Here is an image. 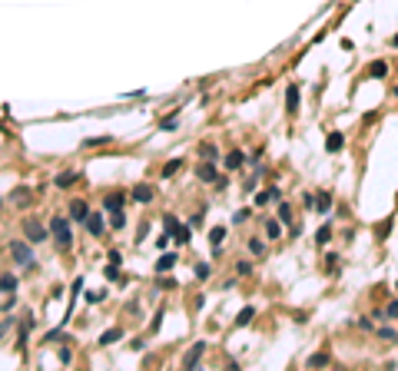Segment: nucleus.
Wrapping results in <instances>:
<instances>
[{
  "label": "nucleus",
  "mask_w": 398,
  "mask_h": 371,
  "mask_svg": "<svg viewBox=\"0 0 398 371\" xmlns=\"http://www.w3.org/2000/svg\"><path fill=\"white\" fill-rule=\"evenodd\" d=\"M249 252H252V255H262V252H265V242L262 239H249Z\"/></svg>",
  "instance_id": "29"
},
{
  "label": "nucleus",
  "mask_w": 398,
  "mask_h": 371,
  "mask_svg": "<svg viewBox=\"0 0 398 371\" xmlns=\"http://www.w3.org/2000/svg\"><path fill=\"white\" fill-rule=\"evenodd\" d=\"M23 232H27V242H30V245L50 239V226H40L37 219H27V222H23Z\"/></svg>",
  "instance_id": "2"
},
{
  "label": "nucleus",
  "mask_w": 398,
  "mask_h": 371,
  "mask_svg": "<svg viewBox=\"0 0 398 371\" xmlns=\"http://www.w3.org/2000/svg\"><path fill=\"white\" fill-rule=\"evenodd\" d=\"M17 288V278L13 275H0V292H13Z\"/></svg>",
  "instance_id": "24"
},
{
  "label": "nucleus",
  "mask_w": 398,
  "mask_h": 371,
  "mask_svg": "<svg viewBox=\"0 0 398 371\" xmlns=\"http://www.w3.org/2000/svg\"><path fill=\"white\" fill-rule=\"evenodd\" d=\"M243 163H246L243 153H229V156H226V169H239Z\"/></svg>",
  "instance_id": "20"
},
{
  "label": "nucleus",
  "mask_w": 398,
  "mask_h": 371,
  "mask_svg": "<svg viewBox=\"0 0 398 371\" xmlns=\"http://www.w3.org/2000/svg\"><path fill=\"white\" fill-rule=\"evenodd\" d=\"M179 166H183V159H173V163H166V166H163V176H173V173H179Z\"/></svg>",
  "instance_id": "30"
},
{
  "label": "nucleus",
  "mask_w": 398,
  "mask_h": 371,
  "mask_svg": "<svg viewBox=\"0 0 398 371\" xmlns=\"http://www.w3.org/2000/svg\"><path fill=\"white\" fill-rule=\"evenodd\" d=\"M159 130H166V133H173V130H176V116H173V120H163V123H159Z\"/></svg>",
  "instance_id": "34"
},
{
  "label": "nucleus",
  "mask_w": 398,
  "mask_h": 371,
  "mask_svg": "<svg viewBox=\"0 0 398 371\" xmlns=\"http://www.w3.org/2000/svg\"><path fill=\"white\" fill-rule=\"evenodd\" d=\"M378 338L382 341H398V331L395 328H378Z\"/></svg>",
  "instance_id": "26"
},
{
  "label": "nucleus",
  "mask_w": 398,
  "mask_h": 371,
  "mask_svg": "<svg viewBox=\"0 0 398 371\" xmlns=\"http://www.w3.org/2000/svg\"><path fill=\"white\" fill-rule=\"evenodd\" d=\"M286 109H289V113H298V87H296V83H289V87H286Z\"/></svg>",
  "instance_id": "8"
},
{
  "label": "nucleus",
  "mask_w": 398,
  "mask_h": 371,
  "mask_svg": "<svg viewBox=\"0 0 398 371\" xmlns=\"http://www.w3.org/2000/svg\"><path fill=\"white\" fill-rule=\"evenodd\" d=\"M199 156H202V159H212V163L219 159V156H216V146H212V142H199Z\"/></svg>",
  "instance_id": "18"
},
{
  "label": "nucleus",
  "mask_w": 398,
  "mask_h": 371,
  "mask_svg": "<svg viewBox=\"0 0 398 371\" xmlns=\"http://www.w3.org/2000/svg\"><path fill=\"white\" fill-rule=\"evenodd\" d=\"M176 262H179L176 255H169V252H166V255H159V262H156V272H169Z\"/></svg>",
  "instance_id": "12"
},
{
  "label": "nucleus",
  "mask_w": 398,
  "mask_h": 371,
  "mask_svg": "<svg viewBox=\"0 0 398 371\" xmlns=\"http://www.w3.org/2000/svg\"><path fill=\"white\" fill-rule=\"evenodd\" d=\"M123 206H126V196H123V192H110L106 202H103V209H110V212H123Z\"/></svg>",
  "instance_id": "7"
},
{
  "label": "nucleus",
  "mask_w": 398,
  "mask_h": 371,
  "mask_svg": "<svg viewBox=\"0 0 398 371\" xmlns=\"http://www.w3.org/2000/svg\"><path fill=\"white\" fill-rule=\"evenodd\" d=\"M279 235H282V222L269 219V222H265V239H279Z\"/></svg>",
  "instance_id": "14"
},
{
  "label": "nucleus",
  "mask_w": 398,
  "mask_h": 371,
  "mask_svg": "<svg viewBox=\"0 0 398 371\" xmlns=\"http://www.w3.org/2000/svg\"><path fill=\"white\" fill-rule=\"evenodd\" d=\"M329 239H332V226H322V229H319V235H315V242H319V245H325Z\"/></svg>",
  "instance_id": "28"
},
{
  "label": "nucleus",
  "mask_w": 398,
  "mask_h": 371,
  "mask_svg": "<svg viewBox=\"0 0 398 371\" xmlns=\"http://www.w3.org/2000/svg\"><path fill=\"white\" fill-rule=\"evenodd\" d=\"M196 278H209V265L206 262H196Z\"/></svg>",
  "instance_id": "31"
},
{
  "label": "nucleus",
  "mask_w": 398,
  "mask_h": 371,
  "mask_svg": "<svg viewBox=\"0 0 398 371\" xmlns=\"http://www.w3.org/2000/svg\"><path fill=\"white\" fill-rule=\"evenodd\" d=\"M70 219H77V222H87L90 219V209H87V202H70Z\"/></svg>",
  "instance_id": "9"
},
{
  "label": "nucleus",
  "mask_w": 398,
  "mask_h": 371,
  "mask_svg": "<svg viewBox=\"0 0 398 371\" xmlns=\"http://www.w3.org/2000/svg\"><path fill=\"white\" fill-rule=\"evenodd\" d=\"M50 235L56 239L60 249H70V245H73V229H70V222H66L63 216H53V219H50Z\"/></svg>",
  "instance_id": "1"
},
{
  "label": "nucleus",
  "mask_w": 398,
  "mask_h": 371,
  "mask_svg": "<svg viewBox=\"0 0 398 371\" xmlns=\"http://www.w3.org/2000/svg\"><path fill=\"white\" fill-rule=\"evenodd\" d=\"M202 351H206V341H196V345H193V348L183 355V368H193V365L202 358Z\"/></svg>",
  "instance_id": "5"
},
{
  "label": "nucleus",
  "mask_w": 398,
  "mask_h": 371,
  "mask_svg": "<svg viewBox=\"0 0 398 371\" xmlns=\"http://www.w3.org/2000/svg\"><path fill=\"white\" fill-rule=\"evenodd\" d=\"M126 226V216L123 212H113V229H123Z\"/></svg>",
  "instance_id": "32"
},
{
  "label": "nucleus",
  "mask_w": 398,
  "mask_h": 371,
  "mask_svg": "<svg viewBox=\"0 0 398 371\" xmlns=\"http://www.w3.org/2000/svg\"><path fill=\"white\" fill-rule=\"evenodd\" d=\"M365 77H368V80L388 77V63H385V60H372V63H368V70H365Z\"/></svg>",
  "instance_id": "6"
},
{
  "label": "nucleus",
  "mask_w": 398,
  "mask_h": 371,
  "mask_svg": "<svg viewBox=\"0 0 398 371\" xmlns=\"http://www.w3.org/2000/svg\"><path fill=\"white\" fill-rule=\"evenodd\" d=\"M87 232L90 235H103V216H100V212H93V216L87 219Z\"/></svg>",
  "instance_id": "10"
},
{
  "label": "nucleus",
  "mask_w": 398,
  "mask_h": 371,
  "mask_svg": "<svg viewBox=\"0 0 398 371\" xmlns=\"http://www.w3.org/2000/svg\"><path fill=\"white\" fill-rule=\"evenodd\" d=\"M7 328H10V322H0V338L7 335Z\"/></svg>",
  "instance_id": "37"
},
{
  "label": "nucleus",
  "mask_w": 398,
  "mask_h": 371,
  "mask_svg": "<svg viewBox=\"0 0 398 371\" xmlns=\"http://www.w3.org/2000/svg\"><path fill=\"white\" fill-rule=\"evenodd\" d=\"M123 338V328H110V331H103L100 335V345H113V341Z\"/></svg>",
  "instance_id": "13"
},
{
  "label": "nucleus",
  "mask_w": 398,
  "mask_h": 371,
  "mask_svg": "<svg viewBox=\"0 0 398 371\" xmlns=\"http://www.w3.org/2000/svg\"><path fill=\"white\" fill-rule=\"evenodd\" d=\"M342 146H345V136H342V133H329V139H325V149H329V153H339Z\"/></svg>",
  "instance_id": "11"
},
{
  "label": "nucleus",
  "mask_w": 398,
  "mask_h": 371,
  "mask_svg": "<svg viewBox=\"0 0 398 371\" xmlns=\"http://www.w3.org/2000/svg\"><path fill=\"white\" fill-rule=\"evenodd\" d=\"M222 239H226V229H222V226L209 232V245H212V249H219V245H222Z\"/></svg>",
  "instance_id": "21"
},
{
  "label": "nucleus",
  "mask_w": 398,
  "mask_h": 371,
  "mask_svg": "<svg viewBox=\"0 0 398 371\" xmlns=\"http://www.w3.org/2000/svg\"><path fill=\"white\" fill-rule=\"evenodd\" d=\"M279 222H282V226H292V209H289L286 202H279Z\"/></svg>",
  "instance_id": "22"
},
{
  "label": "nucleus",
  "mask_w": 398,
  "mask_h": 371,
  "mask_svg": "<svg viewBox=\"0 0 398 371\" xmlns=\"http://www.w3.org/2000/svg\"><path fill=\"white\" fill-rule=\"evenodd\" d=\"M10 255H13V262L23 265V269H30L33 265V249H30V242H10Z\"/></svg>",
  "instance_id": "3"
},
{
  "label": "nucleus",
  "mask_w": 398,
  "mask_h": 371,
  "mask_svg": "<svg viewBox=\"0 0 398 371\" xmlns=\"http://www.w3.org/2000/svg\"><path fill=\"white\" fill-rule=\"evenodd\" d=\"M199 183H219V173H216V166H212V159H206V163L196 169Z\"/></svg>",
  "instance_id": "4"
},
{
  "label": "nucleus",
  "mask_w": 398,
  "mask_h": 371,
  "mask_svg": "<svg viewBox=\"0 0 398 371\" xmlns=\"http://www.w3.org/2000/svg\"><path fill=\"white\" fill-rule=\"evenodd\" d=\"M332 209V196L329 192H319V196H315V212H329Z\"/></svg>",
  "instance_id": "16"
},
{
  "label": "nucleus",
  "mask_w": 398,
  "mask_h": 371,
  "mask_svg": "<svg viewBox=\"0 0 398 371\" xmlns=\"http://www.w3.org/2000/svg\"><path fill=\"white\" fill-rule=\"evenodd\" d=\"M60 361H63V365H70V361H73V351H70V348H60Z\"/></svg>",
  "instance_id": "35"
},
{
  "label": "nucleus",
  "mask_w": 398,
  "mask_h": 371,
  "mask_svg": "<svg viewBox=\"0 0 398 371\" xmlns=\"http://www.w3.org/2000/svg\"><path fill=\"white\" fill-rule=\"evenodd\" d=\"M236 272H239V275H252V262H239V265H236Z\"/></svg>",
  "instance_id": "33"
},
{
  "label": "nucleus",
  "mask_w": 398,
  "mask_h": 371,
  "mask_svg": "<svg viewBox=\"0 0 398 371\" xmlns=\"http://www.w3.org/2000/svg\"><path fill=\"white\" fill-rule=\"evenodd\" d=\"M133 199H136V202H149V199H153V189H149V186H136V189H133Z\"/></svg>",
  "instance_id": "15"
},
{
  "label": "nucleus",
  "mask_w": 398,
  "mask_h": 371,
  "mask_svg": "<svg viewBox=\"0 0 398 371\" xmlns=\"http://www.w3.org/2000/svg\"><path fill=\"white\" fill-rule=\"evenodd\" d=\"M163 226H166V232H169V235H173V232H176V229H179V219H176V216H173V212H169V216H166V219H163Z\"/></svg>",
  "instance_id": "25"
},
{
  "label": "nucleus",
  "mask_w": 398,
  "mask_h": 371,
  "mask_svg": "<svg viewBox=\"0 0 398 371\" xmlns=\"http://www.w3.org/2000/svg\"><path fill=\"white\" fill-rule=\"evenodd\" d=\"M305 365H309V368H322V365H332V358L325 355V351H319V355H312Z\"/></svg>",
  "instance_id": "17"
},
{
  "label": "nucleus",
  "mask_w": 398,
  "mask_h": 371,
  "mask_svg": "<svg viewBox=\"0 0 398 371\" xmlns=\"http://www.w3.org/2000/svg\"><path fill=\"white\" fill-rule=\"evenodd\" d=\"M252 315H255V308H249V305H246L243 312L236 315V325H239V328H243V325H249V322H252Z\"/></svg>",
  "instance_id": "19"
},
{
  "label": "nucleus",
  "mask_w": 398,
  "mask_h": 371,
  "mask_svg": "<svg viewBox=\"0 0 398 371\" xmlns=\"http://www.w3.org/2000/svg\"><path fill=\"white\" fill-rule=\"evenodd\" d=\"M189 239H193V235H189V226H179V229H176V242H179V245H186Z\"/></svg>",
  "instance_id": "27"
},
{
  "label": "nucleus",
  "mask_w": 398,
  "mask_h": 371,
  "mask_svg": "<svg viewBox=\"0 0 398 371\" xmlns=\"http://www.w3.org/2000/svg\"><path fill=\"white\" fill-rule=\"evenodd\" d=\"M77 183V173H60L56 176V186H60V189H66V186H73Z\"/></svg>",
  "instance_id": "23"
},
{
  "label": "nucleus",
  "mask_w": 398,
  "mask_h": 371,
  "mask_svg": "<svg viewBox=\"0 0 398 371\" xmlns=\"http://www.w3.org/2000/svg\"><path fill=\"white\" fill-rule=\"evenodd\" d=\"M385 318H398V302H392V305L385 308Z\"/></svg>",
  "instance_id": "36"
}]
</instances>
